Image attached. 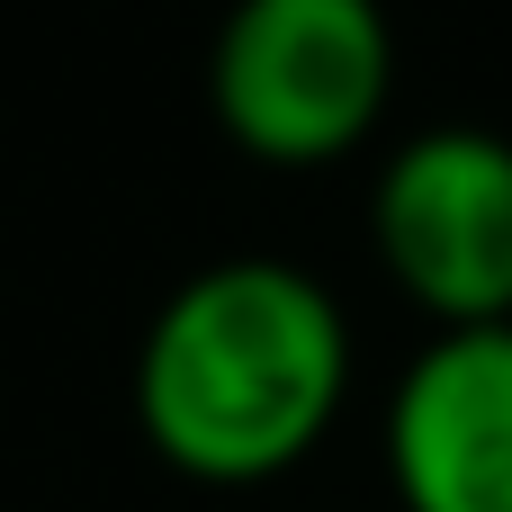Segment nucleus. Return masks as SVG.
<instances>
[{
    "label": "nucleus",
    "instance_id": "obj_3",
    "mask_svg": "<svg viewBox=\"0 0 512 512\" xmlns=\"http://www.w3.org/2000/svg\"><path fill=\"white\" fill-rule=\"evenodd\" d=\"M369 252L414 315L504 324L512 315V135L423 126L378 162Z\"/></svg>",
    "mask_w": 512,
    "mask_h": 512
},
{
    "label": "nucleus",
    "instance_id": "obj_4",
    "mask_svg": "<svg viewBox=\"0 0 512 512\" xmlns=\"http://www.w3.org/2000/svg\"><path fill=\"white\" fill-rule=\"evenodd\" d=\"M387 486L405 512H512V315L441 324L396 369Z\"/></svg>",
    "mask_w": 512,
    "mask_h": 512
},
{
    "label": "nucleus",
    "instance_id": "obj_2",
    "mask_svg": "<svg viewBox=\"0 0 512 512\" xmlns=\"http://www.w3.org/2000/svg\"><path fill=\"white\" fill-rule=\"evenodd\" d=\"M396 27L378 0H234L207 45V108L261 171H324L378 135Z\"/></svg>",
    "mask_w": 512,
    "mask_h": 512
},
{
    "label": "nucleus",
    "instance_id": "obj_1",
    "mask_svg": "<svg viewBox=\"0 0 512 512\" xmlns=\"http://www.w3.org/2000/svg\"><path fill=\"white\" fill-rule=\"evenodd\" d=\"M126 396L144 450L189 486H270L351 405V315L279 252L207 261L153 306Z\"/></svg>",
    "mask_w": 512,
    "mask_h": 512
}]
</instances>
